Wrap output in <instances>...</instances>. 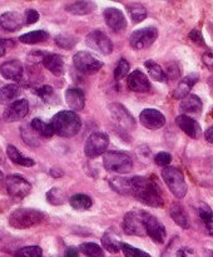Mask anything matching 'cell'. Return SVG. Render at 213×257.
Instances as JSON below:
<instances>
[{
  "mask_svg": "<svg viewBox=\"0 0 213 257\" xmlns=\"http://www.w3.org/2000/svg\"><path fill=\"white\" fill-rule=\"evenodd\" d=\"M130 182H132V195L138 201L150 207H162L164 205L160 188L153 180L135 176L130 178Z\"/></svg>",
  "mask_w": 213,
  "mask_h": 257,
  "instance_id": "obj_1",
  "label": "cell"
},
{
  "mask_svg": "<svg viewBox=\"0 0 213 257\" xmlns=\"http://www.w3.org/2000/svg\"><path fill=\"white\" fill-rule=\"evenodd\" d=\"M50 125L53 128V132L57 133L58 136L69 138L79 133L82 128V120L77 113L72 110H62L52 118Z\"/></svg>",
  "mask_w": 213,
  "mask_h": 257,
  "instance_id": "obj_2",
  "label": "cell"
},
{
  "mask_svg": "<svg viewBox=\"0 0 213 257\" xmlns=\"http://www.w3.org/2000/svg\"><path fill=\"white\" fill-rule=\"evenodd\" d=\"M44 220V213L34 208H18L10 215L9 223L18 230H25L39 225Z\"/></svg>",
  "mask_w": 213,
  "mask_h": 257,
  "instance_id": "obj_3",
  "label": "cell"
},
{
  "mask_svg": "<svg viewBox=\"0 0 213 257\" xmlns=\"http://www.w3.org/2000/svg\"><path fill=\"white\" fill-rule=\"evenodd\" d=\"M103 166L109 172L124 175L133 170V161L127 153L119 151H108L103 156Z\"/></svg>",
  "mask_w": 213,
  "mask_h": 257,
  "instance_id": "obj_4",
  "label": "cell"
},
{
  "mask_svg": "<svg viewBox=\"0 0 213 257\" xmlns=\"http://www.w3.org/2000/svg\"><path fill=\"white\" fill-rule=\"evenodd\" d=\"M162 178L170 192L177 198H183L187 195V183L180 170L175 167H165L162 171Z\"/></svg>",
  "mask_w": 213,
  "mask_h": 257,
  "instance_id": "obj_5",
  "label": "cell"
},
{
  "mask_svg": "<svg viewBox=\"0 0 213 257\" xmlns=\"http://www.w3.org/2000/svg\"><path fill=\"white\" fill-rule=\"evenodd\" d=\"M122 227L127 235L139 236V237L145 236L147 232H145L144 226V212H142V211L128 212L123 218Z\"/></svg>",
  "mask_w": 213,
  "mask_h": 257,
  "instance_id": "obj_6",
  "label": "cell"
},
{
  "mask_svg": "<svg viewBox=\"0 0 213 257\" xmlns=\"http://www.w3.org/2000/svg\"><path fill=\"white\" fill-rule=\"evenodd\" d=\"M73 63L75 69L83 74H94L103 67L102 60L89 52H78L73 57Z\"/></svg>",
  "mask_w": 213,
  "mask_h": 257,
  "instance_id": "obj_7",
  "label": "cell"
},
{
  "mask_svg": "<svg viewBox=\"0 0 213 257\" xmlns=\"http://www.w3.org/2000/svg\"><path fill=\"white\" fill-rule=\"evenodd\" d=\"M109 137L103 132H95L88 137L84 146V153L88 158H97L107 152Z\"/></svg>",
  "mask_w": 213,
  "mask_h": 257,
  "instance_id": "obj_8",
  "label": "cell"
},
{
  "mask_svg": "<svg viewBox=\"0 0 213 257\" xmlns=\"http://www.w3.org/2000/svg\"><path fill=\"white\" fill-rule=\"evenodd\" d=\"M158 38V30L157 28L147 27L138 29L130 34L129 43L130 47L135 50H142L145 48H149L155 39Z\"/></svg>",
  "mask_w": 213,
  "mask_h": 257,
  "instance_id": "obj_9",
  "label": "cell"
},
{
  "mask_svg": "<svg viewBox=\"0 0 213 257\" xmlns=\"http://www.w3.org/2000/svg\"><path fill=\"white\" fill-rule=\"evenodd\" d=\"M85 43L90 49L95 50L103 55H108L113 52L112 40L108 38V35L104 32L99 29L92 30L85 38Z\"/></svg>",
  "mask_w": 213,
  "mask_h": 257,
  "instance_id": "obj_10",
  "label": "cell"
},
{
  "mask_svg": "<svg viewBox=\"0 0 213 257\" xmlns=\"http://www.w3.org/2000/svg\"><path fill=\"white\" fill-rule=\"evenodd\" d=\"M109 112L110 115H112V119L114 120V123L120 130L129 132V131H133L135 128L134 118L124 105L114 103L109 107Z\"/></svg>",
  "mask_w": 213,
  "mask_h": 257,
  "instance_id": "obj_11",
  "label": "cell"
},
{
  "mask_svg": "<svg viewBox=\"0 0 213 257\" xmlns=\"http://www.w3.org/2000/svg\"><path fill=\"white\" fill-rule=\"evenodd\" d=\"M5 188L12 197L24 198L30 193L32 185L22 176L13 175L8 176L7 180H5Z\"/></svg>",
  "mask_w": 213,
  "mask_h": 257,
  "instance_id": "obj_12",
  "label": "cell"
},
{
  "mask_svg": "<svg viewBox=\"0 0 213 257\" xmlns=\"http://www.w3.org/2000/svg\"><path fill=\"white\" fill-rule=\"evenodd\" d=\"M144 226L147 235L149 236L155 243L164 242L165 236H167L165 227L157 217H154V216L150 215V213L144 212Z\"/></svg>",
  "mask_w": 213,
  "mask_h": 257,
  "instance_id": "obj_13",
  "label": "cell"
},
{
  "mask_svg": "<svg viewBox=\"0 0 213 257\" xmlns=\"http://www.w3.org/2000/svg\"><path fill=\"white\" fill-rule=\"evenodd\" d=\"M29 113V103L27 99H18L14 100L12 104H9L7 107V109L4 110V118L5 122H17V120L23 119L25 118Z\"/></svg>",
  "mask_w": 213,
  "mask_h": 257,
  "instance_id": "obj_14",
  "label": "cell"
},
{
  "mask_svg": "<svg viewBox=\"0 0 213 257\" xmlns=\"http://www.w3.org/2000/svg\"><path fill=\"white\" fill-rule=\"evenodd\" d=\"M105 23L114 33H119L127 28V20L122 10L117 8H107L103 13Z\"/></svg>",
  "mask_w": 213,
  "mask_h": 257,
  "instance_id": "obj_15",
  "label": "cell"
},
{
  "mask_svg": "<svg viewBox=\"0 0 213 257\" xmlns=\"http://www.w3.org/2000/svg\"><path fill=\"white\" fill-rule=\"evenodd\" d=\"M139 120L148 130H159L165 124V117L159 110L147 108L143 109L139 114Z\"/></svg>",
  "mask_w": 213,
  "mask_h": 257,
  "instance_id": "obj_16",
  "label": "cell"
},
{
  "mask_svg": "<svg viewBox=\"0 0 213 257\" xmlns=\"http://www.w3.org/2000/svg\"><path fill=\"white\" fill-rule=\"evenodd\" d=\"M127 85L130 90L137 93H147L150 89V83L147 75L139 69L133 70V73L128 75Z\"/></svg>",
  "mask_w": 213,
  "mask_h": 257,
  "instance_id": "obj_17",
  "label": "cell"
},
{
  "mask_svg": "<svg viewBox=\"0 0 213 257\" xmlns=\"http://www.w3.org/2000/svg\"><path fill=\"white\" fill-rule=\"evenodd\" d=\"M0 74L9 80H20L24 75L23 64L17 59L8 60L0 65Z\"/></svg>",
  "mask_w": 213,
  "mask_h": 257,
  "instance_id": "obj_18",
  "label": "cell"
},
{
  "mask_svg": "<svg viewBox=\"0 0 213 257\" xmlns=\"http://www.w3.org/2000/svg\"><path fill=\"white\" fill-rule=\"evenodd\" d=\"M175 123H177L178 127L190 138H198L200 136V133H202L200 125L198 124L197 120L190 118L189 115H178L177 119H175Z\"/></svg>",
  "mask_w": 213,
  "mask_h": 257,
  "instance_id": "obj_19",
  "label": "cell"
},
{
  "mask_svg": "<svg viewBox=\"0 0 213 257\" xmlns=\"http://www.w3.org/2000/svg\"><path fill=\"white\" fill-rule=\"evenodd\" d=\"M24 18L17 12H7L0 15V27L8 32L19 30L24 25Z\"/></svg>",
  "mask_w": 213,
  "mask_h": 257,
  "instance_id": "obj_20",
  "label": "cell"
},
{
  "mask_svg": "<svg viewBox=\"0 0 213 257\" xmlns=\"http://www.w3.org/2000/svg\"><path fill=\"white\" fill-rule=\"evenodd\" d=\"M65 100L70 107L72 112L83 110L85 105V95L79 88H68L65 92Z\"/></svg>",
  "mask_w": 213,
  "mask_h": 257,
  "instance_id": "obj_21",
  "label": "cell"
},
{
  "mask_svg": "<svg viewBox=\"0 0 213 257\" xmlns=\"http://www.w3.org/2000/svg\"><path fill=\"white\" fill-rule=\"evenodd\" d=\"M198 74L197 73H192V74H188L187 77L183 78L179 83H178L177 88L174 89V93H173V97L175 99H183L187 95H189L190 89L193 88V85L198 82Z\"/></svg>",
  "mask_w": 213,
  "mask_h": 257,
  "instance_id": "obj_22",
  "label": "cell"
},
{
  "mask_svg": "<svg viewBox=\"0 0 213 257\" xmlns=\"http://www.w3.org/2000/svg\"><path fill=\"white\" fill-rule=\"evenodd\" d=\"M43 65L49 70L52 74L60 77L64 74V59L59 54H47L43 59Z\"/></svg>",
  "mask_w": 213,
  "mask_h": 257,
  "instance_id": "obj_23",
  "label": "cell"
},
{
  "mask_svg": "<svg viewBox=\"0 0 213 257\" xmlns=\"http://www.w3.org/2000/svg\"><path fill=\"white\" fill-rule=\"evenodd\" d=\"M202 100L199 99V97L194 94H189L185 98H183L182 102H180V110L183 113L187 114H198V113L202 110Z\"/></svg>",
  "mask_w": 213,
  "mask_h": 257,
  "instance_id": "obj_24",
  "label": "cell"
},
{
  "mask_svg": "<svg viewBox=\"0 0 213 257\" xmlns=\"http://www.w3.org/2000/svg\"><path fill=\"white\" fill-rule=\"evenodd\" d=\"M169 215L170 217L173 218V221H174L179 227L182 228L189 227V218H188V215L187 212H185V210L179 205V203L174 202L170 205Z\"/></svg>",
  "mask_w": 213,
  "mask_h": 257,
  "instance_id": "obj_25",
  "label": "cell"
},
{
  "mask_svg": "<svg viewBox=\"0 0 213 257\" xmlns=\"http://www.w3.org/2000/svg\"><path fill=\"white\" fill-rule=\"evenodd\" d=\"M120 241L118 238V236L115 235L114 231L112 230H108L105 231L104 235L102 236V245L103 248L105 251L110 253H117L120 251Z\"/></svg>",
  "mask_w": 213,
  "mask_h": 257,
  "instance_id": "obj_26",
  "label": "cell"
},
{
  "mask_svg": "<svg viewBox=\"0 0 213 257\" xmlns=\"http://www.w3.org/2000/svg\"><path fill=\"white\" fill-rule=\"evenodd\" d=\"M109 186L113 191L119 195H132V182L130 178L114 177L109 181Z\"/></svg>",
  "mask_w": 213,
  "mask_h": 257,
  "instance_id": "obj_27",
  "label": "cell"
},
{
  "mask_svg": "<svg viewBox=\"0 0 213 257\" xmlns=\"http://www.w3.org/2000/svg\"><path fill=\"white\" fill-rule=\"evenodd\" d=\"M7 155H8V157L10 158V161H13V162L17 163V165L23 166V167H32V166L35 165L34 160L23 156L22 153L18 151V148L14 147V146H8Z\"/></svg>",
  "mask_w": 213,
  "mask_h": 257,
  "instance_id": "obj_28",
  "label": "cell"
},
{
  "mask_svg": "<svg viewBox=\"0 0 213 257\" xmlns=\"http://www.w3.org/2000/svg\"><path fill=\"white\" fill-rule=\"evenodd\" d=\"M67 12L74 15H87L94 12L95 4L92 2H77L67 5Z\"/></svg>",
  "mask_w": 213,
  "mask_h": 257,
  "instance_id": "obj_29",
  "label": "cell"
},
{
  "mask_svg": "<svg viewBox=\"0 0 213 257\" xmlns=\"http://www.w3.org/2000/svg\"><path fill=\"white\" fill-rule=\"evenodd\" d=\"M20 89L17 84H8L0 88V104L13 102L19 95Z\"/></svg>",
  "mask_w": 213,
  "mask_h": 257,
  "instance_id": "obj_30",
  "label": "cell"
},
{
  "mask_svg": "<svg viewBox=\"0 0 213 257\" xmlns=\"http://www.w3.org/2000/svg\"><path fill=\"white\" fill-rule=\"evenodd\" d=\"M30 127H32V130L34 131L37 135H39L40 137L43 138H50L53 135H54L50 123L43 122V120L39 119V118L33 119L32 123H30Z\"/></svg>",
  "mask_w": 213,
  "mask_h": 257,
  "instance_id": "obj_31",
  "label": "cell"
},
{
  "mask_svg": "<svg viewBox=\"0 0 213 257\" xmlns=\"http://www.w3.org/2000/svg\"><path fill=\"white\" fill-rule=\"evenodd\" d=\"M127 10L130 19H132L133 23H135V24L143 22V20L147 18V9H145L142 4L133 3V4L127 5Z\"/></svg>",
  "mask_w": 213,
  "mask_h": 257,
  "instance_id": "obj_32",
  "label": "cell"
},
{
  "mask_svg": "<svg viewBox=\"0 0 213 257\" xmlns=\"http://www.w3.org/2000/svg\"><path fill=\"white\" fill-rule=\"evenodd\" d=\"M48 38H49V34L45 30H35V32H30L22 35L19 40L24 44H37V43L45 42Z\"/></svg>",
  "mask_w": 213,
  "mask_h": 257,
  "instance_id": "obj_33",
  "label": "cell"
},
{
  "mask_svg": "<svg viewBox=\"0 0 213 257\" xmlns=\"http://www.w3.org/2000/svg\"><path fill=\"white\" fill-rule=\"evenodd\" d=\"M144 65L153 79L157 80V82H167V75H165V72L163 70V68L160 67L159 64H157V63L153 62V60H147V62L144 63Z\"/></svg>",
  "mask_w": 213,
  "mask_h": 257,
  "instance_id": "obj_34",
  "label": "cell"
},
{
  "mask_svg": "<svg viewBox=\"0 0 213 257\" xmlns=\"http://www.w3.org/2000/svg\"><path fill=\"white\" fill-rule=\"evenodd\" d=\"M69 203L74 210L84 211L92 207L93 201L92 198L87 195H74L72 198H70Z\"/></svg>",
  "mask_w": 213,
  "mask_h": 257,
  "instance_id": "obj_35",
  "label": "cell"
},
{
  "mask_svg": "<svg viewBox=\"0 0 213 257\" xmlns=\"http://www.w3.org/2000/svg\"><path fill=\"white\" fill-rule=\"evenodd\" d=\"M79 248L87 257H105L103 248L100 246H98L97 243L85 242L82 243Z\"/></svg>",
  "mask_w": 213,
  "mask_h": 257,
  "instance_id": "obj_36",
  "label": "cell"
},
{
  "mask_svg": "<svg viewBox=\"0 0 213 257\" xmlns=\"http://www.w3.org/2000/svg\"><path fill=\"white\" fill-rule=\"evenodd\" d=\"M55 44L62 49H72L77 44V39L73 38L72 35L59 34L58 37H55Z\"/></svg>",
  "mask_w": 213,
  "mask_h": 257,
  "instance_id": "obj_37",
  "label": "cell"
},
{
  "mask_svg": "<svg viewBox=\"0 0 213 257\" xmlns=\"http://www.w3.org/2000/svg\"><path fill=\"white\" fill-rule=\"evenodd\" d=\"M43 251L39 246H27L15 252V257H42Z\"/></svg>",
  "mask_w": 213,
  "mask_h": 257,
  "instance_id": "obj_38",
  "label": "cell"
},
{
  "mask_svg": "<svg viewBox=\"0 0 213 257\" xmlns=\"http://www.w3.org/2000/svg\"><path fill=\"white\" fill-rule=\"evenodd\" d=\"M120 250L123 251L125 257H152L149 253L144 252V251L139 250V248L137 247H133V246L124 242L120 243Z\"/></svg>",
  "mask_w": 213,
  "mask_h": 257,
  "instance_id": "obj_39",
  "label": "cell"
},
{
  "mask_svg": "<svg viewBox=\"0 0 213 257\" xmlns=\"http://www.w3.org/2000/svg\"><path fill=\"white\" fill-rule=\"evenodd\" d=\"M64 192L60 188H52L49 192L47 193V200L49 201L52 205H62L64 202Z\"/></svg>",
  "mask_w": 213,
  "mask_h": 257,
  "instance_id": "obj_40",
  "label": "cell"
},
{
  "mask_svg": "<svg viewBox=\"0 0 213 257\" xmlns=\"http://www.w3.org/2000/svg\"><path fill=\"white\" fill-rule=\"evenodd\" d=\"M128 73H129V63H128L125 59H120L119 62H118L117 67H115L114 79L115 80L123 79L124 77H127Z\"/></svg>",
  "mask_w": 213,
  "mask_h": 257,
  "instance_id": "obj_41",
  "label": "cell"
},
{
  "mask_svg": "<svg viewBox=\"0 0 213 257\" xmlns=\"http://www.w3.org/2000/svg\"><path fill=\"white\" fill-rule=\"evenodd\" d=\"M198 215H199L200 220H203V222H208V221L213 220V212L209 207H208L205 203H202L198 208Z\"/></svg>",
  "mask_w": 213,
  "mask_h": 257,
  "instance_id": "obj_42",
  "label": "cell"
},
{
  "mask_svg": "<svg viewBox=\"0 0 213 257\" xmlns=\"http://www.w3.org/2000/svg\"><path fill=\"white\" fill-rule=\"evenodd\" d=\"M170 161H172V156L167 152H160L154 157L155 165L160 166V167H167L170 163Z\"/></svg>",
  "mask_w": 213,
  "mask_h": 257,
  "instance_id": "obj_43",
  "label": "cell"
},
{
  "mask_svg": "<svg viewBox=\"0 0 213 257\" xmlns=\"http://www.w3.org/2000/svg\"><path fill=\"white\" fill-rule=\"evenodd\" d=\"M34 133L35 132L33 130H28L27 127H22L23 140H24L27 143H29V145L37 146L38 145V140H37V137L34 136Z\"/></svg>",
  "mask_w": 213,
  "mask_h": 257,
  "instance_id": "obj_44",
  "label": "cell"
},
{
  "mask_svg": "<svg viewBox=\"0 0 213 257\" xmlns=\"http://www.w3.org/2000/svg\"><path fill=\"white\" fill-rule=\"evenodd\" d=\"M188 37H189V39L192 40L193 43H195L197 45H200V47H205L204 38H203L202 33H200L198 29L190 30V33L188 34Z\"/></svg>",
  "mask_w": 213,
  "mask_h": 257,
  "instance_id": "obj_45",
  "label": "cell"
},
{
  "mask_svg": "<svg viewBox=\"0 0 213 257\" xmlns=\"http://www.w3.org/2000/svg\"><path fill=\"white\" fill-rule=\"evenodd\" d=\"M37 94L39 95L42 99H44L45 102H49L50 97L54 94V89H53L52 87H49V85H44V87L37 89Z\"/></svg>",
  "mask_w": 213,
  "mask_h": 257,
  "instance_id": "obj_46",
  "label": "cell"
},
{
  "mask_svg": "<svg viewBox=\"0 0 213 257\" xmlns=\"http://www.w3.org/2000/svg\"><path fill=\"white\" fill-rule=\"evenodd\" d=\"M202 62L210 72H213V50L208 49L203 53L202 55Z\"/></svg>",
  "mask_w": 213,
  "mask_h": 257,
  "instance_id": "obj_47",
  "label": "cell"
},
{
  "mask_svg": "<svg viewBox=\"0 0 213 257\" xmlns=\"http://www.w3.org/2000/svg\"><path fill=\"white\" fill-rule=\"evenodd\" d=\"M24 20L27 24H34V23H37L39 20V13L34 9H28L25 12Z\"/></svg>",
  "mask_w": 213,
  "mask_h": 257,
  "instance_id": "obj_48",
  "label": "cell"
},
{
  "mask_svg": "<svg viewBox=\"0 0 213 257\" xmlns=\"http://www.w3.org/2000/svg\"><path fill=\"white\" fill-rule=\"evenodd\" d=\"M10 47H14V42L12 39H0V57H4Z\"/></svg>",
  "mask_w": 213,
  "mask_h": 257,
  "instance_id": "obj_49",
  "label": "cell"
},
{
  "mask_svg": "<svg viewBox=\"0 0 213 257\" xmlns=\"http://www.w3.org/2000/svg\"><path fill=\"white\" fill-rule=\"evenodd\" d=\"M177 257H197V256H195L194 250H192V248L189 247H183L178 250Z\"/></svg>",
  "mask_w": 213,
  "mask_h": 257,
  "instance_id": "obj_50",
  "label": "cell"
},
{
  "mask_svg": "<svg viewBox=\"0 0 213 257\" xmlns=\"http://www.w3.org/2000/svg\"><path fill=\"white\" fill-rule=\"evenodd\" d=\"M64 257H79V252L75 247H68L64 253Z\"/></svg>",
  "mask_w": 213,
  "mask_h": 257,
  "instance_id": "obj_51",
  "label": "cell"
},
{
  "mask_svg": "<svg viewBox=\"0 0 213 257\" xmlns=\"http://www.w3.org/2000/svg\"><path fill=\"white\" fill-rule=\"evenodd\" d=\"M204 137L205 140L208 141L209 143H213V127H209L204 133Z\"/></svg>",
  "mask_w": 213,
  "mask_h": 257,
  "instance_id": "obj_52",
  "label": "cell"
},
{
  "mask_svg": "<svg viewBox=\"0 0 213 257\" xmlns=\"http://www.w3.org/2000/svg\"><path fill=\"white\" fill-rule=\"evenodd\" d=\"M205 231H207L208 235L213 236V220L205 222Z\"/></svg>",
  "mask_w": 213,
  "mask_h": 257,
  "instance_id": "obj_53",
  "label": "cell"
},
{
  "mask_svg": "<svg viewBox=\"0 0 213 257\" xmlns=\"http://www.w3.org/2000/svg\"><path fill=\"white\" fill-rule=\"evenodd\" d=\"M3 180V173H2V171H0V181Z\"/></svg>",
  "mask_w": 213,
  "mask_h": 257,
  "instance_id": "obj_54",
  "label": "cell"
},
{
  "mask_svg": "<svg viewBox=\"0 0 213 257\" xmlns=\"http://www.w3.org/2000/svg\"><path fill=\"white\" fill-rule=\"evenodd\" d=\"M212 257H213V255H212Z\"/></svg>",
  "mask_w": 213,
  "mask_h": 257,
  "instance_id": "obj_55",
  "label": "cell"
}]
</instances>
